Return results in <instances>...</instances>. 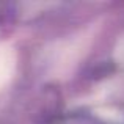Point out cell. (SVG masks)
Here are the masks:
<instances>
[{
    "label": "cell",
    "instance_id": "1",
    "mask_svg": "<svg viewBox=\"0 0 124 124\" xmlns=\"http://www.w3.org/2000/svg\"><path fill=\"white\" fill-rule=\"evenodd\" d=\"M14 69V55L8 47L0 46V88L9 80Z\"/></svg>",
    "mask_w": 124,
    "mask_h": 124
}]
</instances>
